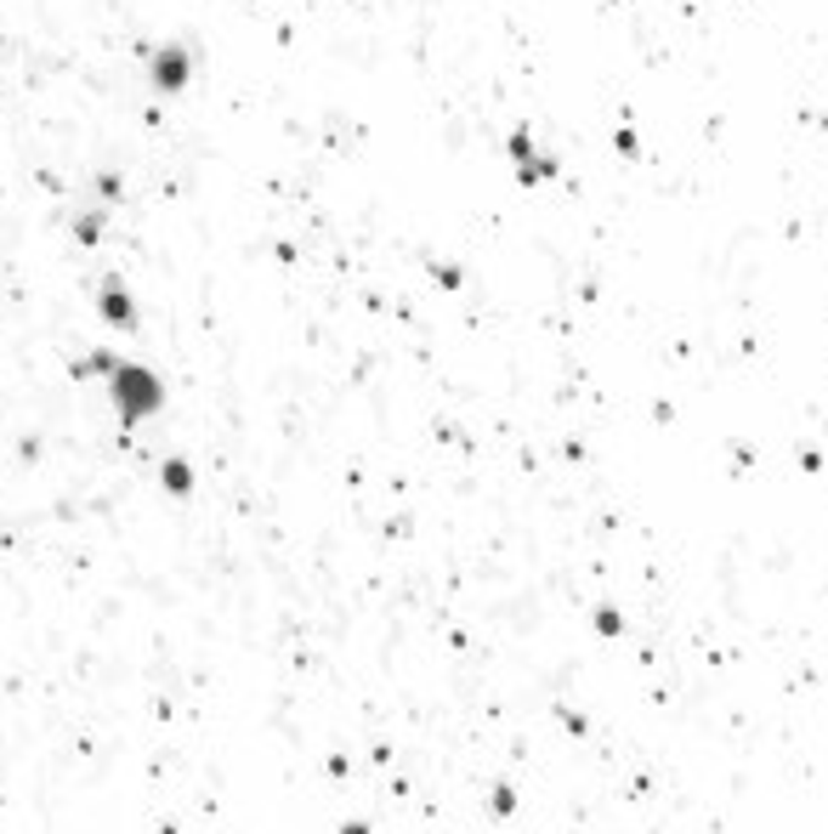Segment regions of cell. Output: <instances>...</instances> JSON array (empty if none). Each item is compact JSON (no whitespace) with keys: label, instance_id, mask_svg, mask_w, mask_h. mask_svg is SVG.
<instances>
[{"label":"cell","instance_id":"obj_1","mask_svg":"<svg viewBox=\"0 0 828 834\" xmlns=\"http://www.w3.org/2000/svg\"><path fill=\"white\" fill-rule=\"evenodd\" d=\"M114 397H120V409L137 420V415H154L159 409V381L148 370H137V363H120L114 370Z\"/></svg>","mask_w":828,"mask_h":834}]
</instances>
